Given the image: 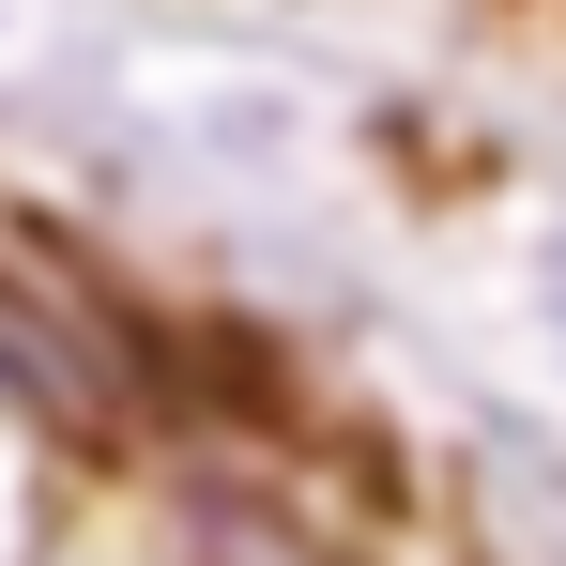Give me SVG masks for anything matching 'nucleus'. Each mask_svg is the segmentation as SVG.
<instances>
[{
    "label": "nucleus",
    "instance_id": "f257e3e1",
    "mask_svg": "<svg viewBox=\"0 0 566 566\" xmlns=\"http://www.w3.org/2000/svg\"><path fill=\"white\" fill-rule=\"evenodd\" d=\"M0 398L46 429V444H107L123 429V353H107L93 306H62L46 276L0 261Z\"/></svg>",
    "mask_w": 566,
    "mask_h": 566
},
{
    "label": "nucleus",
    "instance_id": "f03ea898",
    "mask_svg": "<svg viewBox=\"0 0 566 566\" xmlns=\"http://www.w3.org/2000/svg\"><path fill=\"white\" fill-rule=\"evenodd\" d=\"M552 306H566V261H552Z\"/></svg>",
    "mask_w": 566,
    "mask_h": 566
}]
</instances>
